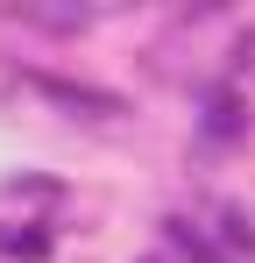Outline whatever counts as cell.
<instances>
[{"label":"cell","instance_id":"cell-1","mask_svg":"<svg viewBox=\"0 0 255 263\" xmlns=\"http://www.w3.org/2000/svg\"><path fill=\"white\" fill-rule=\"evenodd\" d=\"M234 128H241V114H234V92L220 86V92L206 100V142H227Z\"/></svg>","mask_w":255,"mask_h":263}]
</instances>
